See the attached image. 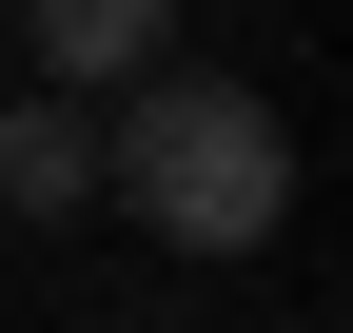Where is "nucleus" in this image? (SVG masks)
I'll use <instances>...</instances> for the list:
<instances>
[{"instance_id":"f03ea898","label":"nucleus","mask_w":353,"mask_h":333,"mask_svg":"<svg viewBox=\"0 0 353 333\" xmlns=\"http://www.w3.org/2000/svg\"><path fill=\"white\" fill-rule=\"evenodd\" d=\"M20 39H39V98H138V78H176V0H20Z\"/></svg>"},{"instance_id":"f257e3e1","label":"nucleus","mask_w":353,"mask_h":333,"mask_svg":"<svg viewBox=\"0 0 353 333\" xmlns=\"http://www.w3.org/2000/svg\"><path fill=\"white\" fill-rule=\"evenodd\" d=\"M99 196L157 216L176 255H255V235L294 216V138H275L255 78H138V98L99 118Z\"/></svg>"},{"instance_id":"7ed1b4c3","label":"nucleus","mask_w":353,"mask_h":333,"mask_svg":"<svg viewBox=\"0 0 353 333\" xmlns=\"http://www.w3.org/2000/svg\"><path fill=\"white\" fill-rule=\"evenodd\" d=\"M79 196H99V118L79 98H20L0 118V216H79Z\"/></svg>"}]
</instances>
